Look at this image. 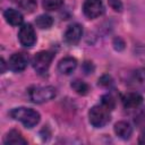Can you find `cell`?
Returning <instances> with one entry per match:
<instances>
[{
    "label": "cell",
    "mask_w": 145,
    "mask_h": 145,
    "mask_svg": "<svg viewBox=\"0 0 145 145\" xmlns=\"http://www.w3.org/2000/svg\"><path fill=\"white\" fill-rule=\"evenodd\" d=\"M10 117L15 120L20 121L26 128H33L34 126H36L40 121V113L31 108H15L10 111Z\"/></svg>",
    "instance_id": "obj_1"
},
{
    "label": "cell",
    "mask_w": 145,
    "mask_h": 145,
    "mask_svg": "<svg viewBox=\"0 0 145 145\" xmlns=\"http://www.w3.org/2000/svg\"><path fill=\"white\" fill-rule=\"evenodd\" d=\"M57 95L53 86H32L28 88V97L33 103H44Z\"/></svg>",
    "instance_id": "obj_2"
},
{
    "label": "cell",
    "mask_w": 145,
    "mask_h": 145,
    "mask_svg": "<svg viewBox=\"0 0 145 145\" xmlns=\"http://www.w3.org/2000/svg\"><path fill=\"white\" fill-rule=\"evenodd\" d=\"M89 123L95 128H102L110 121V111L102 104L94 105L88 112Z\"/></svg>",
    "instance_id": "obj_3"
},
{
    "label": "cell",
    "mask_w": 145,
    "mask_h": 145,
    "mask_svg": "<svg viewBox=\"0 0 145 145\" xmlns=\"http://www.w3.org/2000/svg\"><path fill=\"white\" fill-rule=\"evenodd\" d=\"M52 60H53V53L52 52L40 51L39 53H36L34 56V58L32 60V66L39 75H42L49 70Z\"/></svg>",
    "instance_id": "obj_4"
},
{
    "label": "cell",
    "mask_w": 145,
    "mask_h": 145,
    "mask_svg": "<svg viewBox=\"0 0 145 145\" xmlns=\"http://www.w3.org/2000/svg\"><path fill=\"white\" fill-rule=\"evenodd\" d=\"M83 12L89 19L100 17L104 12V6L102 0H85L83 6Z\"/></svg>",
    "instance_id": "obj_5"
},
{
    "label": "cell",
    "mask_w": 145,
    "mask_h": 145,
    "mask_svg": "<svg viewBox=\"0 0 145 145\" xmlns=\"http://www.w3.org/2000/svg\"><path fill=\"white\" fill-rule=\"evenodd\" d=\"M18 40L22 45L26 48H31L35 44L36 42V35L33 26L31 24H24L19 28L18 32Z\"/></svg>",
    "instance_id": "obj_6"
},
{
    "label": "cell",
    "mask_w": 145,
    "mask_h": 145,
    "mask_svg": "<svg viewBox=\"0 0 145 145\" xmlns=\"http://www.w3.org/2000/svg\"><path fill=\"white\" fill-rule=\"evenodd\" d=\"M28 61H29V59H28V56L26 53L17 52V53H14L9 58L8 67H9V69H11L15 72H20V71L26 69Z\"/></svg>",
    "instance_id": "obj_7"
},
{
    "label": "cell",
    "mask_w": 145,
    "mask_h": 145,
    "mask_svg": "<svg viewBox=\"0 0 145 145\" xmlns=\"http://www.w3.org/2000/svg\"><path fill=\"white\" fill-rule=\"evenodd\" d=\"M82 35H83V27L82 25L76 23L68 26V28L63 34V40L67 44L75 45L79 42V40L82 39Z\"/></svg>",
    "instance_id": "obj_8"
},
{
    "label": "cell",
    "mask_w": 145,
    "mask_h": 145,
    "mask_svg": "<svg viewBox=\"0 0 145 145\" xmlns=\"http://www.w3.org/2000/svg\"><path fill=\"white\" fill-rule=\"evenodd\" d=\"M129 85L135 89L145 91V68H138L131 74Z\"/></svg>",
    "instance_id": "obj_9"
},
{
    "label": "cell",
    "mask_w": 145,
    "mask_h": 145,
    "mask_svg": "<svg viewBox=\"0 0 145 145\" xmlns=\"http://www.w3.org/2000/svg\"><path fill=\"white\" fill-rule=\"evenodd\" d=\"M143 102V97L142 95H139L137 92H131V93H127L126 95H123L122 97V104L125 108L127 109H135L138 108Z\"/></svg>",
    "instance_id": "obj_10"
},
{
    "label": "cell",
    "mask_w": 145,
    "mask_h": 145,
    "mask_svg": "<svg viewBox=\"0 0 145 145\" xmlns=\"http://www.w3.org/2000/svg\"><path fill=\"white\" fill-rule=\"evenodd\" d=\"M76 67H77V60L72 57H66L61 59L58 63V70L65 75L71 74L76 69Z\"/></svg>",
    "instance_id": "obj_11"
},
{
    "label": "cell",
    "mask_w": 145,
    "mask_h": 145,
    "mask_svg": "<svg viewBox=\"0 0 145 145\" xmlns=\"http://www.w3.org/2000/svg\"><path fill=\"white\" fill-rule=\"evenodd\" d=\"M3 17L6 19V22L8 24H10L11 26H19L23 24V15L20 14V11L16 10V9H12V8H9L7 9L5 12H3Z\"/></svg>",
    "instance_id": "obj_12"
},
{
    "label": "cell",
    "mask_w": 145,
    "mask_h": 145,
    "mask_svg": "<svg viewBox=\"0 0 145 145\" xmlns=\"http://www.w3.org/2000/svg\"><path fill=\"white\" fill-rule=\"evenodd\" d=\"M114 133L121 139H128L133 134V128L127 121H118L114 125Z\"/></svg>",
    "instance_id": "obj_13"
},
{
    "label": "cell",
    "mask_w": 145,
    "mask_h": 145,
    "mask_svg": "<svg viewBox=\"0 0 145 145\" xmlns=\"http://www.w3.org/2000/svg\"><path fill=\"white\" fill-rule=\"evenodd\" d=\"M5 144H12V145H25L27 144V140L22 136V134L17 130H10L5 139H3Z\"/></svg>",
    "instance_id": "obj_14"
},
{
    "label": "cell",
    "mask_w": 145,
    "mask_h": 145,
    "mask_svg": "<svg viewBox=\"0 0 145 145\" xmlns=\"http://www.w3.org/2000/svg\"><path fill=\"white\" fill-rule=\"evenodd\" d=\"M35 24L39 28L41 29H48L52 26L53 24V19L51 16L49 15H40L36 19H35Z\"/></svg>",
    "instance_id": "obj_15"
},
{
    "label": "cell",
    "mask_w": 145,
    "mask_h": 145,
    "mask_svg": "<svg viewBox=\"0 0 145 145\" xmlns=\"http://www.w3.org/2000/svg\"><path fill=\"white\" fill-rule=\"evenodd\" d=\"M71 88L79 95H86L89 92V86L85 82L79 79H76L71 83Z\"/></svg>",
    "instance_id": "obj_16"
},
{
    "label": "cell",
    "mask_w": 145,
    "mask_h": 145,
    "mask_svg": "<svg viewBox=\"0 0 145 145\" xmlns=\"http://www.w3.org/2000/svg\"><path fill=\"white\" fill-rule=\"evenodd\" d=\"M63 5V0H42V6L45 10H57Z\"/></svg>",
    "instance_id": "obj_17"
},
{
    "label": "cell",
    "mask_w": 145,
    "mask_h": 145,
    "mask_svg": "<svg viewBox=\"0 0 145 145\" xmlns=\"http://www.w3.org/2000/svg\"><path fill=\"white\" fill-rule=\"evenodd\" d=\"M14 1L26 11H33L36 7V0H14Z\"/></svg>",
    "instance_id": "obj_18"
},
{
    "label": "cell",
    "mask_w": 145,
    "mask_h": 145,
    "mask_svg": "<svg viewBox=\"0 0 145 145\" xmlns=\"http://www.w3.org/2000/svg\"><path fill=\"white\" fill-rule=\"evenodd\" d=\"M101 104H102L104 108H106L109 111H112V110L114 109L116 102H114V99H113L111 95L106 94V95H103V96L101 97Z\"/></svg>",
    "instance_id": "obj_19"
},
{
    "label": "cell",
    "mask_w": 145,
    "mask_h": 145,
    "mask_svg": "<svg viewBox=\"0 0 145 145\" xmlns=\"http://www.w3.org/2000/svg\"><path fill=\"white\" fill-rule=\"evenodd\" d=\"M135 122H136L138 126H142V127L145 126V110L140 111V112L138 113V116L135 117Z\"/></svg>",
    "instance_id": "obj_20"
},
{
    "label": "cell",
    "mask_w": 145,
    "mask_h": 145,
    "mask_svg": "<svg viewBox=\"0 0 145 145\" xmlns=\"http://www.w3.org/2000/svg\"><path fill=\"white\" fill-rule=\"evenodd\" d=\"M111 84H112V79H111V77L108 76V75H104V76H102V77L99 79V85L109 86V85H111Z\"/></svg>",
    "instance_id": "obj_21"
},
{
    "label": "cell",
    "mask_w": 145,
    "mask_h": 145,
    "mask_svg": "<svg viewBox=\"0 0 145 145\" xmlns=\"http://www.w3.org/2000/svg\"><path fill=\"white\" fill-rule=\"evenodd\" d=\"M109 3H110V6H111L114 10H117V11H120L121 8H122V5H121L120 0H109Z\"/></svg>",
    "instance_id": "obj_22"
},
{
    "label": "cell",
    "mask_w": 145,
    "mask_h": 145,
    "mask_svg": "<svg viewBox=\"0 0 145 145\" xmlns=\"http://www.w3.org/2000/svg\"><path fill=\"white\" fill-rule=\"evenodd\" d=\"M138 143L139 144H145V129L140 133V135L138 137Z\"/></svg>",
    "instance_id": "obj_23"
},
{
    "label": "cell",
    "mask_w": 145,
    "mask_h": 145,
    "mask_svg": "<svg viewBox=\"0 0 145 145\" xmlns=\"http://www.w3.org/2000/svg\"><path fill=\"white\" fill-rule=\"evenodd\" d=\"M1 66H2L1 72H5V61H3V59H1Z\"/></svg>",
    "instance_id": "obj_24"
}]
</instances>
